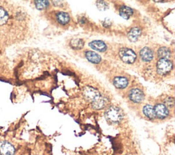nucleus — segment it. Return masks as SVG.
Returning a JSON list of instances; mask_svg holds the SVG:
<instances>
[{"instance_id":"21","label":"nucleus","mask_w":175,"mask_h":155,"mask_svg":"<svg viewBox=\"0 0 175 155\" xmlns=\"http://www.w3.org/2000/svg\"><path fill=\"white\" fill-rule=\"evenodd\" d=\"M96 6L99 10H106L109 8V6L106 2L103 1H98L96 2Z\"/></svg>"},{"instance_id":"6","label":"nucleus","mask_w":175,"mask_h":155,"mask_svg":"<svg viewBox=\"0 0 175 155\" xmlns=\"http://www.w3.org/2000/svg\"><path fill=\"white\" fill-rule=\"evenodd\" d=\"M129 97L130 100L133 102V103H140L144 100V95L142 90L137 88H134L130 91Z\"/></svg>"},{"instance_id":"14","label":"nucleus","mask_w":175,"mask_h":155,"mask_svg":"<svg viewBox=\"0 0 175 155\" xmlns=\"http://www.w3.org/2000/svg\"><path fill=\"white\" fill-rule=\"evenodd\" d=\"M56 19L59 24L66 25L70 21V16L68 13L64 12H59L56 14Z\"/></svg>"},{"instance_id":"1","label":"nucleus","mask_w":175,"mask_h":155,"mask_svg":"<svg viewBox=\"0 0 175 155\" xmlns=\"http://www.w3.org/2000/svg\"><path fill=\"white\" fill-rule=\"evenodd\" d=\"M106 118L111 123L118 124L123 118V113L120 108L112 106L107 109L106 112Z\"/></svg>"},{"instance_id":"18","label":"nucleus","mask_w":175,"mask_h":155,"mask_svg":"<svg viewBox=\"0 0 175 155\" xmlns=\"http://www.w3.org/2000/svg\"><path fill=\"white\" fill-rule=\"evenodd\" d=\"M8 20V13L7 11L0 7V25H3L6 23Z\"/></svg>"},{"instance_id":"17","label":"nucleus","mask_w":175,"mask_h":155,"mask_svg":"<svg viewBox=\"0 0 175 155\" xmlns=\"http://www.w3.org/2000/svg\"><path fill=\"white\" fill-rule=\"evenodd\" d=\"M119 13H120L121 16L123 18H125V19H129L130 17L133 14V9H131V8L126 6H123L121 8Z\"/></svg>"},{"instance_id":"13","label":"nucleus","mask_w":175,"mask_h":155,"mask_svg":"<svg viewBox=\"0 0 175 155\" xmlns=\"http://www.w3.org/2000/svg\"><path fill=\"white\" fill-rule=\"evenodd\" d=\"M114 85L119 89H124L128 85V80L123 77H117L114 79Z\"/></svg>"},{"instance_id":"23","label":"nucleus","mask_w":175,"mask_h":155,"mask_svg":"<svg viewBox=\"0 0 175 155\" xmlns=\"http://www.w3.org/2000/svg\"><path fill=\"white\" fill-rule=\"evenodd\" d=\"M103 25L104 27L106 28H110V26L111 25V21L110 18H105V20L103 21Z\"/></svg>"},{"instance_id":"15","label":"nucleus","mask_w":175,"mask_h":155,"mask_svg":"<svg viewBox=\"0 0 175 155\" xmlns=\"http://www.w3.org/2000/svg\"><path fill=\"white\" fill-rule=\"evenodd\" d=\"M143 113L145 116L150 120H153L156 118L155 109L152 105H147L143 108Z\"/></svg>"},{"instance_id":"20","label":"nucleus","mask_w":175,"mask_h":155,"mask_svg":"<svg viewBox=\"0 0 175 155\" xmlns=\"http://www.w3.org/2000/svg\"><path fill=\"white\" fill-rule=\"evenodd\" d=\"M35 6L38 10H44L49 6V2L48 1H35Z\"/></svg>"},{"instance_id":"8","label":"nucleus","mask_w":175,"mask_h":155,"mask_svg":"<svg viewBox=\"0 0 175 155\" xmlns=\"http://www.w3.org/2000/svg\"><path fill=\"white\" fill-rule=\"evenodd\" d=\"M15 149L14 146L8 142H3L0 143V154L2 155H14Z\"/></svg>"},{"instance_id":"22","label":"nucleus","mask_w":175,"mask_h":155,"mask_svg":"<svg viewBox=\"0 0 175 155\" xmlns=\"http://www.w3.org/2000/svg\"><path fill=\"white\" fill-rule=\"evenodd\" d=\"M166 107L168 108H172L174 107V99L172 97H167L165 99V104Z\"/></svg>"},{"instance_id":"11","label":"nucleus","mask_w":175,"mask_h":155,"mask_svg":"<svg viewBox=\"0 0 175 155\" xmlns=\"http://www.w3.org/2000/svg\"><path fill=\"white\" fill-rule=\"evenodd\" d=\"M141 34V29L138 28H132L128 34V39L132 43H135L138 40Z\"/></svg>"},{"instance_id":"9","label":"nucleus","mask_w":175,"mask_h":155,"mask_svg":"<svg viewBox=\"0 0 175 155\" xmlns=\"http://www.w3.org/2000/svg\"><path fill=\"white\" fill-rule=\"evenodd\" d=\"M140 55L142 61L146 62H151L154 57L153 52H152V49L147 47H145L141 49L140 51Z\"/></svg>"},{"instance_id":"10","label":"nucleus","mask_w":175,"mask_h":155,"mask_svg":"<svg viewBox=\"0 0 175 155\" xmlns=\"http://www.w3.org/2000/svg\"><path fill=\"white\" fill-rule=\"evenodd\" d=\"M90 46L92 49L97 51L99 52H104L107 49V46L106 43L101 40H94L89 43Z\"/></svg>"},{"instance_id":"7","label":"nucleus","mask_w":175,"mask_h":155,"mask_svg":"<svg viewBox=\"0 0 175 155\" xmlns=\"http://www.w3.org/2000/svg\"><path fill=\"white\" fill-rule=\"evenodd\" d=\"M92 103V107L93 109H96V110H100L104 107H106V105L108 103V99L106 96L100 95L95 99Z\"/></svg>"},{"instance_id":"19","label":"nucleus","mask_w":175,"mask_h":155,"mask_svg":"<svg viewBox=\"0 0 175 155\" xmlns=\"http://www.w3.org/2000/svg\"><path fill=\"white\" fill-rule=\"evenodd\" d=\"M70 45L73 49H80L84 46V42L81 39H74L70 43Z\"/></svg>"},{"instance_id":"12","label":"nucleus","mask_w":175,"mask_h":155,"mask_svg":"<svg viewBox=\"0 0 175 155\" xmlns=\"http://www.w3.org/2000/svg\"><path fill=\"white\" fill-rule=\"evenodd\" d=\"M85 58H87L89 62L92 64H99L101 60V58L99 54L90 51H88L85 53Z\"/></svg>"},{"instance_id":"2","label":"nucleus","mask_w":175,"mask_h":155,"mask_svg":"<svg viewBox=\"0 0 175 155\" xmlns=\"http://www.w3.org/2000/svg\"><path fill=\"white\" fill-rule=\"evenodd\" d=\"M173 69V64L170 59H159L157 63V71L160 75H166Z\"/></svg>"},{"instance_id":"5","label":"nucleus","mask_w":175,"mask_h":155,"mask_svg":"<svg viewBox=\"0 0 175 155\" xmlns=\"http://www.w3.org/2000/svg\"><path fill=\"white\" fill-rule=\"evenodd\" d=\"M155 116L159 119H165L169 116V109L164 104H157L154 107Z\"/></svg>"},{"instance_id":"16","label":"nucleus","mask_w":175,"mask_h":155,"mask_svg":"<svg viewBox=\"0 0 175 155\" xmlns=\"http://www.w3.org/2000/svg\"><path fill=\"white\" fill-rule=\"evenodd\" d=\"M157 56L159 59H170L171 57V51L170 49L166 47H163L159 49L157 51Z\"/></svg>"},{"instance_id":"4","label":"nucleus","mask_w":175,"mask_h":155,"mask_svg":"<svg viewBox=\"0 0 175 155\" xmlns=\"http://www.w3.org/2000/svg\"><path fill=\"white\" fill-rule=\"evenodd\" d=\"M83 94L85 99L90 102H92L100 95V94L97 89L91 86L85 87L83 91Z\"/></svg>"},{"instance_id":"3","label":"nucleus","mask_w":175,"mask_h":155,"mask_svg":"<svg viewBox=\"0 0 175 155\" xmlns=\"http://www.w3.org/2000/svg\"><path fill=\"white\" fill-rule=\"evenodd\" d=\"M119 55H120V58L122 61L129 64H133L137 58L136 53L133 50L126 47L121 49V50L119 51Z\"/></svg>"}]
</instances>
